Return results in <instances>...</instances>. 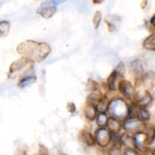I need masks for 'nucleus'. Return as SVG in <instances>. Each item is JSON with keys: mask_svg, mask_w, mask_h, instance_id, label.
<instances>
[{"mask_svg": "<svg viewBox=\"0 0 155 155\" xmlns=\"http://www.w3.org/2000/svg\"><path fill=\"white\" fill-rule=\"evenodd\" d=\"M96 146L101 149H107L111 145V133L107 127H98L94 134Z\"/></svg>", "mask_w": 155, "mask_h": 155, "instance_id": "obj_6", "label": "nucleus"}, {"mask_svg": "<svg viewBox=\"0 0 155 155\" xmlns=\"http://www.w3.org/2000/svg\"><path fill=\"white\" fill-rule=\"evenodd\" d=\"M86 89L90 92H98V91L101 90L100 89V85L98 83H97L95 80H92V79H89L86 83Z\"/></svg>", "mask_w": 155, "mask_h": 155, "instance_id": "obj_23", "label": "nucleus"}, {"mask_svg": "<svg viewBox=\"0 0 155 155\" xmlns=\"http://www.w3.org/2000/svg\"><path fill=\"white\" fill-rule=\"evenodd\" d=\"M142 86L147 91H151L155 89V73L154 71H147L142 77L139 83L136 85V87Z\"/></svg>", "mask_w": 155, "mask_h": 155, "instance_id": "obj_9", "label": "nucleus"}, {"mask_svg": "<svg viewBox=\"0 0 155 155\" xmlns=\"http://www.w3.org/2000/svg\"><path fill=\"white\" fill-rule=\"evenodd\" d=\"M148 123L142 120L139 117H127L123 121V130L131 135L145 132Z\"/></svg>", "mask_w": 155, "mask_h": 155, "instance_id": "obj_4", "label": "nucleus"}, {"mask_svg": "<svg viewBox=\"0 0 155 155\" xmlns=\"http://www.w3.org/2000/svg\"><path fill=\"white\" fill-rule=\"evenodd\" d=\"M123 121L114 117L109 116L106 127L112 133H121L123 130Z\"/></svg>", "mask_w": 155, "mask_h": 155, "instance_id": "obj_12", "label": "nucleus"}, {"mask_svg": "<svg viewBox=\"0 0 155 155\" xmlns=\"http://www.w3.org/2000/svg\"><path fill=\"white\" fill-rule=\"evenodd\" d=\"M124 150V155H142V152L136 148H127Z\"/></svg>", "mask_w": 155, "mask_h": 155, "instance_id": "obj_27", "label": "nucleus"}, {"mask_svg": "<svg viewBox=\"0 0 155 155\" xmlns=\"http://www.w3.org/2000/svg\"><path fill=\"white\" fill-rule=\"evenodd\" d=\"M109 115L107 113H98L95 118V124L98 127H106Z\"/></svg>", "mask_w": 155, "mask_h": 155, "instance_id": "obj_21", "label": "nucleus"}, {"mask_svg": "<svg viewBox=\"0 0 155 155\" xmlns=\"http://www.w3.org/2000/svg\"><path fill=\"white\" fill-rule=\"evenodd\" d=\"M145 133H146L147 139H148V146H150L155 141V126L154 124H148Z\"/></svg>", "mask_w": 155, "mask_h": 155, "instance_id": "obj_20", "label": "nucleus"}, {"mask_svg": "<svg viewBox=\"0 0 155 155\" xmlns=\"http://www.w3.org/2000/svg\"><path fill=\"white\" fill-rule=\"evenodd\" d=\"M98 113V112L97 110L96 106L95 104L86 103L84 107H83V115H84L85 119L86 120H88L89 122L95 121Z\"/></svg>", "mask_w": 155, "mask_h": 155, "instance_id": "obj_14", "label": "nucleus"}, {"mask_svg": "<svg viewBox=\"0 0 155 155\" xmlns=\"http://www.w3.org/2000/svg\"><path fill=\"white\" fill-rule=\"evenodd\" d=\"M121 79L124 78H121L115 70L112 71V72L107 77V80H106V83H104L107 92H108V93H114V92H117L118 83H119L120 80Z\"/></svg>", "mask_w": 155, "mask_h": 155, "instance_id": "obj_10", "label": "nucleus"}, {"mask_svg": "<svg viewBox=\"0 0 155 155\" xmlns=\"http://www.w3.org/2000/svg\"><path fill=\"white\" fill-rule=\"evenodd\" d=\"M37 81L36 77L34 75H27L21 77L18 83V86L20 89H24V88L30 86L34 84Z\"/></svg>", "mask_w": 155, "mask_h": 155, "instance_id": "obj_17", "label": "nucleus"}, {"mask_svg": "<svg viewBox=\"0 0 155 155\" xmlns=\"http://www.w3.org/2000/svg\"><path fill=\"white\" fill-rule=\"evenodd\" d=\"M152 98H153V104L155 105V89H154V92L152 93Z\"/></svg>", "mask_w": 155, "mask_h": 155, "instance_id": "obj_32", "label": "nucleus"}, {"mask_svg": "<svg viewBox=\"0 0 155 155\" xmlns=\"http://www.w3.org/2000/svg\"><path fill=\"white\" fill-rule=\"evenodd\" d=\"M17 51L21 58L36 63L45 60L51 53V48L47 42L26 40L18 45Z\"/></svg>", "mask_w": 155, "mask_h": 155, "instance_id": "obj_1", "label": "nucleus"}, {"mask_svg": "<svg viewBox=\"0 0 155 155\" xmlns=\"http://www.w3.org/2000/svg\"><path fill=\"white\" fill-rule=\"evenodd\" d=\"M101 20H102V15H101V13L100 12H96L94 15L93 20H92V22H93V26L95 30L98 28L101 22Z\"/></svg>", "mask_w": 155, "mask_h": 155, "instance_id": "obj_25", "label": "nucleus"}, {"mask_svg": "<svg viewBox=\"0 0 155 155\" xmlns=\"http://www.w3.org/2000/svg\"><path fill=\"white\" fill-rule=\"evenodd\" d=\"M35 155H36V154H35ZM37 155H38V154H37Z\"/></svg>", "mask_w": 155, "mask_h": 155, "instance_id": "obj_34", "label": "nucleus"}, {"mask_svg": "<svg viewBox=\"0 0 155 155\" xmlns=\"http://www.w3.org/2000/svg\"><path fill=\"white\" fill-rule=\"evenodd\" d=\"M38 155H49V152L46 147L42 144L38 145Z\"/></svg>", "mask_w": 155, "mask_h": 155, "instance_id": "obj_28", "label": "nucleus"}, {"mask_svg": "<svg viewBox=\"0 0 155 155\" xmlns=\"http://www.w3.org/2000/svg\"><path fill=\"white\" fill-rule=\"evenodd\" d=\"M66 108L68 111L71 114H74L77 111V107L74 102H68L66 105Z\"/></svg>", "mask_w": 155, "mask_h": 155, "instance_id": "obj_29", "label": "nucleus"}, {"mask_svg": "<svg viewBox=\"0 0 155 155\" xmlns=\"http://www.w3.org/2000/svg\"><path fill=\"white\" fill-rule=\"evenodd\" d=\"M120 145L124 149L127 148H136V142L133 135L126 133H121L120 134Z\"/></svg>", "mask_w": 155, "mask_h": 155, "instance_id": "obj_15", "label": "nucleus"}, {"mask_svg": "<svg viewBox=\"0 0 155 155\" xmlns=\"http://www.w3.org/2000/svg\"><path fill=\"white\" fill-rule=\"evenodd\" d=\"M104 0H93L94 3H97V4H98V3H101L102 2H104Z\"/></svg>", "mask_w": 155, "mask_h": 155, "instance_id": "obj_33", "label": "nucleus"}, {"mask_svg": "<svg viewBox=\"0 0 155 155\" xmlns=\"http://www.w3.org/2000/svg\"><path fill=\"white\" fill-rule=\"evenodd\" d=\"M133 101L136 103L139 107L148 108L151 104H153L152 94L149 91L144 89L143 88L138 90L136 89Z\"/></svg>", "mask_w": 155, "mask_h": 155, "instance_id": "obj_7", "label": "nucleus"}, {"mask_svg": "<svg viewBox=\"0 0 155 155\" xmlns=\"http://www.w3.org/2000/svg\"><path fill=\"white\" fill-rule=\"evenodd\" d=\"M129 104L130 103L122 97H113L109 104L107 114L109 116L124 120L128 117Z\"/></svg>", "mask_w": 155, "mask_h": 155, "instance_id": "obj_2", "label": "nucleus"}, {"mask_svg": "<svg viewBox=\"0 0 155 155\" xmlns=\"http://www.w3.org/2000/svg\"><path fill=\"white\" fill-rule=\"evenodd\" d=\"M138 117L140 118L142 120L148 123L151 120V115L150 114L149 110L146 107H139V114H138Z\"/></svg>", "mask_w": 155, "mask_h": 155, "instance_id": "obj_22", "label": "nucleus"}, {"mask_svg": "<svg viewBox=\"0 0 155 155\" xmlns=\"http://www.w3.org/2000/svg\"><path fill=\"white\" fill-rule=\"evenodd\" d=\"M104 155H124V150L119 145H110L109 148L104 150Z\"/></svg>", "mask_w": 155, "mask_h": 155, "instance_id": "obj_19", "label": "nucleus"}, {"mask_svg": "<svg viewBox=\"0 0 155 155\" xmlns=\"http://www.w3.org/2000/svg\"><path fill=\"white\" fill-rule=\"evenodd\" d=\"M117 91L120 95V97L129 102H131L133 101L136 94V86L131 81L124 78L121 79L118 83Z\"/></svg>", "mask_w": 155, "mask_h": 155, "instance_id": "obj_5", "label": "nucleus"}, {"mask_svg": "<svg viewBox=\"0 0 155 155\" xmlns=\"http://www.w3.org/2000/svg\"><path fill=\"white\" fill-rule=\"evenodd\" d=\"M142 155H155V148H151V147H147L142 151Z\"/></svg>", "mask_w": 155, "mask_h": 155, "instance_id": "obj_30", "label": "nucleus"}, {"mask_svg": "<svg viewBox=\"0 0 155 155\" xmlns=\"http://www.w3.org/2000/svg\"><path fill=\"white\" fill-rule=\"evenodd\" d=\"M142 47L148 51H155V32L151 33L144 40Z\"/></svg>", "mask_w": 155, "mask_h": 155, "instance_id": "obj_18", "label": "nucleus"}, {"mask_svg": "<svg viewBox=\"0 0 155 155\" xmlns=\"http://www.w3.org/2000/svg\"><path fill=\"white\" fill-rule=\"evenodd\" d=\"M34 64L24 58H21L11 64L8 76L9 78H15L19 76L25 75L27 73L31 71Z\"/></svg>", "mask_w": 155, "mask_h": 155, "instance_id": "obj_3", "label": "nucleus"}, {"mask_svg": "<svg viewBox=\"0 0 155 155\" xmlns=\"http://www.w3.org/2000/svg\"><path fill=\"white\" fill-rule=\"evenodd\" d=\"M150 24H151L153 28L155 29V15L150 20Z\"/></svg>", "mask_w": 155, "mask_h": 155, "instance_id": "obj_31", "label": "nucleus"}, {"mask_svg": "<svg viewBox=\"0 0 155 155\" xmlns=\"http://www.w3.org/2000/svg\"><path fill=\"white\" fill-rule=\"evenodd\" d=\"M111 98H110L108 97L107 94H104L101 97V98L99 99V101H98V103L96 104V108L98 110V113H107V110H108V106L110 104V101Z\"/></svg>", "mask_w": 155, "mask_h": 155, "instance_id": "obj_16", "label": "nucleus"}, {"mask_svg": "<svg viewBox=\"0 0 155 155\" xmlns=\"http://www.w3.org/2000/svg\"><path fill=\"white\" fill-rule=\"evenodd\" d=\"M129 69H130V72L134 77L135 83L137 85L145 73L142 62L139 59H134L129 64Z\"/></svg>", "mask_w": 155, "mask_h": 155, "instance_id": "obj_8", "label": "nucleus"}, {"mask_svg": "<svg viewBox=\"0 0 155 155\" xmlns=\"http://www.w3.org/2000/svg\"><path fill=\"white\" fill-rule=\"evenodd\" d=\"M9 30H10V23L8 21H0V36H8Z\"/></svg>", "mask_w": 155, "mask_h": 155, "instance_id": "obj_24", "label": "nucleus"}, {"mask_svg": "<svg viewBox=\"0 0 155 155\" xmlns=\"http://www.w3.org/2000/svg\"><path fill=\"white\" fill-rule=\"evenodd\" d=\"M78 139L83 145L88 148H93L96 146L95 136L87 129H83L79 132Z\"/></svg>", "mask_w": 155, "mask_h": 155, "instance_id": "obj_11", "label": "nucleus"}, {"mask_svg": "<svg viewBox=\"0 0 155 155\" xmlns=\"http://www.w3.org/2000/svg\"><path fill=\"white\" fill-rule=\"evenodd\" d=\"M114 70L117 72V74H119L121 78H124V75L126 74V65L124 62H119V64L117 65V68Z\"/></svg>", "mask_w": 155, "mask_h": 155, "instance_id": "obj_26", "label": "nucleus"}, {"mask_svg": "<svg viewBox=\"0 0 155 155\" xmlns=\"http://www.w3.org/2000/svg\"><path fill=\"white\" fill-rule=\"evenodd\" d=\"M57 12V8L51 2L43 4L38 10V13L44 18H51Z\"/></svg>", "mask_w": 155, "mask_h": 155, "instance_id": "obj_13", "label": "nucleus"}]
</instances>
